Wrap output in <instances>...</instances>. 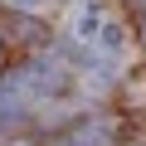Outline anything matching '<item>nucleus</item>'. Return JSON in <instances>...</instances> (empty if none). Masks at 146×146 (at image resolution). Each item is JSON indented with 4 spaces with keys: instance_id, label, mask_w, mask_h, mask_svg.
Masks as SVG:
<instances>
[{
    "instance_id": "1",
    "label": "nucleus",
    "mask_w": 146,
    "mask_h": 146,
    "mask_svg": "<svg viewBox=\"0 0 146 146\" xmlns=\"http://www.w3.org/2000/svg\"><path fill=\"white\" fill-rule=\"evenodd\" d=\"M20 5H39V0H20Z\"/></svg>"
}]
</instances>
